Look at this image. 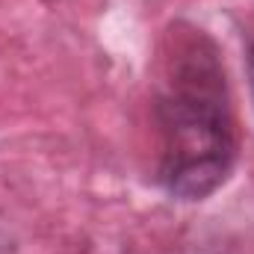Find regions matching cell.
<instances>
[{"label": "cell", "mask_w": 254, "mask_h": 254, "mask_svg": "<svg viewBox=\"0 0 254 254\" xmlns=\"http://www.w3.org/2000/svg\"><path fill=\"white\" fill-rule=\"evenodd\" d=\"M163 74L154 101L157 184L178 201H204L237 163V125L216 42L192 24H175Z\"/></svg>", "instance_id": "obj_1"}, {"label": "cell", "mask_w": 254, "mask_h": 254, "mask_svg": "<svg viewBox=\"0 0 254 254\" xmlns=\"http://www.w3.org/2000/svg\"><path fill=\"white\" fill-rule=\"evenodd\" d=\"M246 68H249V86H252L254 98V36H249V42H246Z\"/></svg>", "instance_id": "obj_2"}]
</instances>
